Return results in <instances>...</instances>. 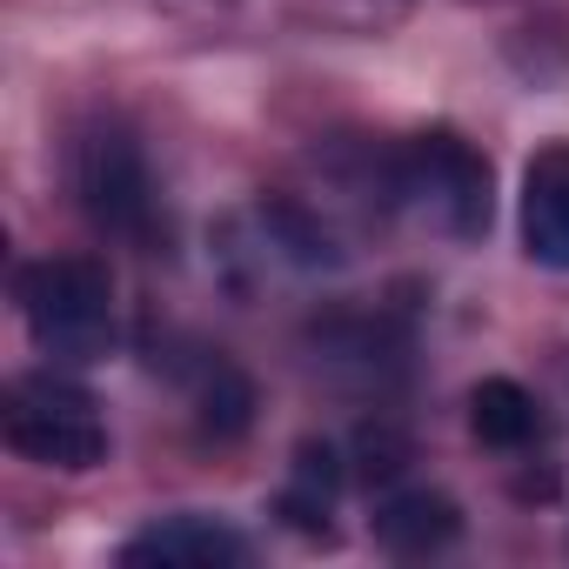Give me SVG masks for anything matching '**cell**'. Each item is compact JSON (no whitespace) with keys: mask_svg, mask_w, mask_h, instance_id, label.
<instances>
[{"mask_svg":"<svg viewBox=\"0 0 569 569\" xmlns=\"http://www.w3.org/2000/svg\"><path fill=\"white\" fill-rule=\"evenodd\" d=\"M21 316L28 336L61 362H94L114 336V281L94 254H48L21 268Z\"/></svg>","mask_w":569,"mask_h":569,"instance_id":"6da1fadb","label":"cell"},{"mask_svg":"<svg viewBox=\"0 0 569 569\" xmlns=\"http://www.w3.org/2000/svg\"><path fill=\"white\" fill-rule=\"evenodd\" d=\"M389 188L396 201L429 221L449 241H476L489 228V161L456 134V128H429L416 134L396 161H389Z\"/></svg>","mask_w":569,"mask_h":569,"instance_id":"7a4b0ae2","label":"cell"},{"mask_svg":"<svg viewBox=\"0 0 569 569\" xmlns=\"http://www.w3.org/2000/svg\"><path fill=\"white\" fill-rule=\"evenodd\" d=\"M0 429H8V449L21 462H41V469H94L108 456V422L94 409V396L54 369L41 376H21L8 389V402H0Z\"/></svg>","mask_w":569,"mask_h":569,"instance_id":"3957f363","label":"cell"},{"mask_svg":"<svg viewBox=\"0 0 569 569\" xmlns=\"http://www.w3.org/2000/svg\"><path fill=\"white\" fill-rule=\"evenodd\" d=\"M74 194L81 208L121 234V241H154V174L141 161V148L121 128H94L74 148Z\"/></svg>","mask_w":569,"mask_h":569,"instance_id":"277c9868","label":"cell"},{"mask_svg":"<svg viewBox=\"0 0 569 569\" xmlns=\"http://www.w3.org/2000/svg\"><path fill=\"white\" fill-rule=\"evenodd\" d=\"M121 562H134V569H241L248 542L214 516H168V522H148L121 549Z\"/></svg>","mask_w":569,"mask_h":569,"instance_id":"5b68a950","label":"cell"},{"mask_svg":"<svg viewBox=\"0 0 569 569\" xmlns=\"http://www.w3.org/2000/svg\"><path fill=\"white\" fill-rule=\"evenodd\" d=\"M522 248L542 268H569V141L522 168Z\"/></svg>","mask_w":569,"mask_h":569,"instance_id":"8992f818","label":"cell"},{"mask_svg":"<svg viewBox=\"0 0 569 569\" xmlns=\"http://www.w3.org/2000/svg\"><path fill=\"white\" fill-rule=\"evenodd\" d=\"M469 429H476L482 449H529L542 436V402L522 382L489 376V382L469 389Z\"/></svg>","mask_w":569,"mask_h":569,"instance_id":"52a82bcc","label":"cell"},{"mask_svg":"<svg viewBox=\"0 0 569 569\" xmlns=\"http://www.w3.org/2000/svg\"><path fill=\"white\" fill-rule=\"evenodd\" d=\"M456 529H462L456 502H449V496H429V489H409V496L382 502V516H376V536H382V549H396V556H429V549L456 542Z\"/></svg>","mask_w":569,"mask_h":569,"instance_id":"ba28073f","label":"cell"}]
</instances>
